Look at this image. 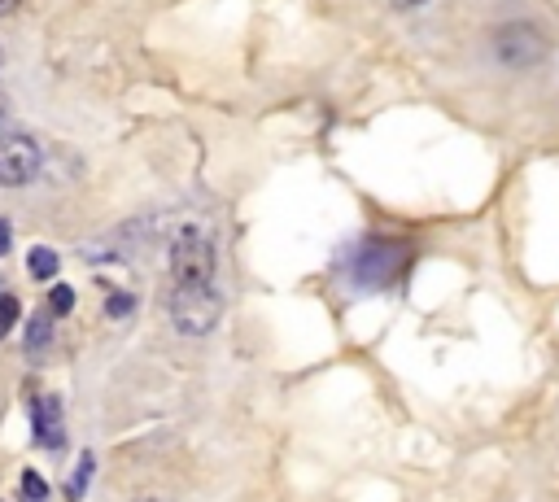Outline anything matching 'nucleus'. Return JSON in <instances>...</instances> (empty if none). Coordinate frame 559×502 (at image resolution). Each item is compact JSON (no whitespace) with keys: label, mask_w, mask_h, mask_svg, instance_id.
I'll return each mask as SVG.
<instances>
[{"label":"nucleus","mask_w":559,"mask_h":502,"mask_svg":"<svg viewBox=\"0 0 559 502\" xmlns=\"http://www.w3.org/2000/svg\"><path fill=\"white\" fill-rule=\"evenodd\" d=\"M9 114H14V110H9V97L0 92V136H5V127H9Z\"/></svg>","instance_id":"12"},{"label":"nucleus","mask_w":559,"mask_h":502,"mask_svg":"<svg viewBox=\"0 0 559 502\" xmlns=\"http://www.w3.org/2000/svg\"><path fill=\"white\" fill-rule=\"evenodd\" d=\"M5 254H9V223L0 219V258H5Z\"/></svg>","instance_id":"13"},{"label":"nucleus","mask_w":559,"mask_h":502,"mask_svg":"<svg viewBox=\"0 0 559 502\" xmlns=\"http://www.w3.org/2000/svg\"><path fill=\"white\" fill-rule=\"evenodd\" d=\"M22 5V0H0V18H9V14H14V9Z\"/></svg>","instance_id":"14"},{"label":"nucleus","mask_w":559,"mask_h":502,"mask_svg":"<svg viewBox=\"0 0 559 502\" xmlns=\"http://www.w3.org/2000/svg\"><path fill=\"white\" fill-rule=\"evenodd\" d=\"M22 489H27V498H44V481L35 472H22Z\"/></svg>","instance_id":"11"},{"label":"nucleus","mask_w":559,"mask_h":502,"mask_svg":"<svg viewBox=\"0 0 559 502\" xmlns=\"http://www.w3.org/2000/svg\"><path fill=\"white\" fill-rule=\"evenodd\" d=\"M44 171V153L27 131H5L0 136V184L5 188H27Z\"/></svg>","instance_id":"4"},{"label":"nucleus","mask_w":559,"mask_h":502,"mask_svg":"<svg viewBox=\"0 0 559 502\" xmlns=\"http://www.w3.org/2000/svg\"><path fill=\"white\" fill-rule=\"evenodd\" d=\"M223 319V297L214 284H175L171 293V324L184 337H210Z\"/></svg>","instance_id":"1"},{"label":"nucleus","mask_w":559,"mask_h":502,"mask_svg":"<svg viewBox=\"0 0 559 502\" xmlns=\"http://www.w3.org/2000/svg\"><path fill=\"white\" fill-rule=\"evenodd\" d=\"M420 5H428V0H394V9H420Z\"/></svg>","instance_id":"15"},{"label":"nucleus","mask_w":559,"mask_h":502,"mask_svg":"<svg viewBox=\"0 0 559 502\" xmlns=\"http://www.w3.org/2000/svg\"><path fill=\"white\" fill-rule=\"evenodd\" d=\"M490 49H494L498 66L533 70L551 57V40H546L533 22H503V27H494V35H490Z\"/></svg>","instance_id":"2"},{"label":"nucleus","mask_w":559,"mask_h":502,"mask_svg":"<svg viewBox=\"0 0 559 502\" xmlns=\"http://www.w3.org/2000/svg\"><path fill=\"white\" fill-rule=\"evenodd\" d=\"M171 276H175V284H210L214 280V245L201 227H180L171 236Z\"/></svg>","instance_id":"3"},{"label":"nucleus","mask_w":559,"mask_h":502,"mask_svg":"<svg viewBox=\"0 0 559 502\" xmlns=\"http://www.w3.org/2000/svg\"><path fill=\"white\" fill-rule=\"evenodd\" d=\"M132 306H136V297H132V293H118V297H110V319L132 315Z\"/></svg>","instance_id":"10"},{"label":"nucleus","mask_w":559,"mask_h":502,"mask_svg":"<svg viewBox=\"0 0 559 502\" xmlns=\"http://www.w3.org/2000/svg\"><path fill=\"white\" fill-rule=\"evenodd\" d=\"M136 502H153V498H136Z\"/></svg>","instance_id":"17"},{"label":"nucleus","mask_w":559,"mask_h":502,"mask_svg":"<svg viewBox=\"0 0 559 502\" xmlns=\"http://www.w3.org/2000/svg\"><path fill=\"white\" fill-rule=\"evenodd\" d=\"M27 271H31L35 280H53L57 276V254H53L49 245H35L31 254H27Z\"/></svg>","instance_id":"5"},{"label":"nucleus","mask_w":559,"mask_h":502,"mask_svg":"<svg viewBox=\"0 0 559 502\" xmlns=\"http://www.w3.org/2000/svg\"><path fill=\"white\" fill-rule=\"evenodd\" d=\"M0 66H5V49H0Z\"/></svg>","instance_id":"16"},{"label":"nucleus","mask_w":559,"mask_h":502,"mask_svg":"<svg viewBox=\"0 0 559 502\" xmlns=\"http://www.w3.org/2000/svg\"><path fill=\"white\" fill-rule=\"evenodd\" d=\"M49 310H53V315H70V310H75V289H70V284H53Z\"/></svg>","instance_id":"7"},{"label":"nucleus","mask_w":559,"mask_h":502,"mask_svg":"<svg viewBox=\"0 0 559 502\" xmlns=\"http://www.w3.org/2000/svg\"><path fill=\"white\" fill-rule=\"evenodd\" d=\"M49 332H53V310H44V315H35L31 324H27V350H31V354H40L44 345L53 341Z\"/></svg>","instance_id":"6"},{"label":"nucleus","mask_w":559,"mask_h":502,"mask_svg":"<svg viewBox=\"0 0 559 502\" xmlns=\"http://www.w3.org/2000/svg\"><path fill=\"white\" fill-rule=\"evenodd\" d=\"M14 319H18V302H14V297H0V341L9 337V328H14Z\"/></svg>","instance_id":"8"},{"label":"nucleus","mask_w":559,"mask_h":502,"mask_svg":"<svg viewBox=\"0 0 559 502\" xmlns=\"http://www.w3.org/2000/svg\"><path fill=\"white\" fill-rule=\"evenodd\" d=\"M88 476H92V454H79V468H75V481H70V494H83V485H88Z\"/></svg>","instance_id":"9"}]
</instances>
